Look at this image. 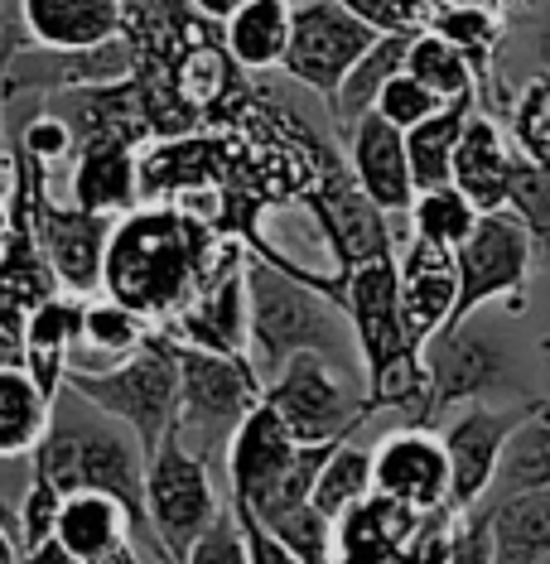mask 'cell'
Listing matches in <instances>:
<instances>
[{
    "label": "cell",
    "instance_id": "6da1fadb",
    "mask_svg": "<svg viewBox=\"0 0 550 564\" xmlns=\"http://www.w3.org/2000/svg\"><path fill=\"white\" fill-rule=\"evenodd\" d=\"M237 237L217 232L208 217L179 203H140L117 217L101 261V294L164 328L203 290Z\"/></svg>",
    "mask_w": 550,
    "mask_h": 564
},
{
    "label": "cell",
    "instance_id": "7a4b0ae2",
    "mask_svg": "<svg viewBox=\"0 0 550 564\" xmlns=\"http://www.w3.org/2000/svg\"><path fill=\"white\" fill-rule=\"evenodd\" d=\"M343 280L319 275L300 261L271 265L261 256H247V357L271 381L290 357L319 352L343 367L353 352V328L343 314Z\"/></svg>",
    "mask_w": 550,
    "mask_h": 564
},
{
    "label": "cell",
    "instance_id": "3957f363",
    "mask_svg": "<svg viewBox=\"0 0 550 564\" xmlns=\"http://www.w3.org/2000/svg\"><path fill=\"white\" fill-rule=\"evenodd\" d=\"M30 468L40 478L54 482L58 497L68 492H101L117 497L131 511L140 541L150 545L145 525V448L136 444V434L107 420L101 410L78 401L73 391H58L54 420H48L40 448L30 454Z\"/></svg>",
    "mask_w": 550,
    "mask_h": 564
},
{
    "label": "cell",
    "instance_id": "277c9868",
    "mask_svg": "<svg viewBox=\"0 0 550 564\" xmlns=\"http://www.w3.org/2000/svg\"><path fill=\"white\" fill-rule=\"evenodd\" d=\"M63 391L126 425L150 458L179 425V348L170 333L155 328L131 357L111 367H68Z\"/></svg>",
    "mask_w": 550,
    "mask_h": 564
},
{
    "label": "cell",
    "instance_id": "5b68a950",
    "mask_svg": "<svg viewBox=\"0 0 550 564\" xmlns=\"http://www.w3.org/2000/svg\"><path fill=\"white\" fill-rule=\"evenodd\" d=\"M223 507L208 458H198L179 434H164V444L145 458V525L155 560L184 564Z\"/></svg>",
    "mask_w": 550,
    "mask_h": 564
},
{
    "label": "cell",
    "instance_id": "8992f818",
    "mask_svg": "<svg viewBox=\"0 0 550 564\" xmlns=\"http://www.w3.org/2000/svg\"><path fill=\"white\" fill-rule=\"evenodd\" d=\"M179 348V425L174 434L194 448L198 458H213L217 448L237 434V425L261 405L266 381L251 367V357H227V352H203V348Z\"/></svg>",
    "mask_w": 550,
    "mask_h": 564
},
{
    "label": "cell",
    "instance_id": "52a82bcc",
    "mask_svg": "<svg viewBox=\"0 0 550 564\" xmlns=\"http://www.w3.org/2000/svg\"><path fill=\"white\" fill-rule=\"evenodd\" d=\"M300 203L310 208L319 232H324L328 251H334L338 275H348V271H357V265H367V261H381V256H396L406 241H411V237L391 232V227L406 223V217L381 213L377 203L363 194V184L353 178L348 160H343L334 145L314 150V178H310V188L300 194Z\"/></svg>",
    "mask_w": 550,
    "mask_h": 564
},
{
    "label": "cell",
    "instance_id": "ba28073f",
    "mask_svg": "<svg viewBox=\"0 0 550 564\" xmlns=\"http://www.w3.org/2000/svg\"><path fill=\"white\" fill-rule=\"evenodd\" d=\"M10 164L24 174V188H30L34 241H40L54 285L63 294H73V300L97 294L101 290V261H107V241H111L117 217L83 213V208H73V203H54L48 198V170L40 160L24 155L20 145L10 150Z\"/></svg>",
    "mask_w": 550,
    "mask_h": 564
},
{
    "label": "cell",
    "instance_id": "9c48e42d",
    "mask_svg": "<svg viewBox=\"0 0 550 564\" xmlns=\"http://www.w3.org/2000/svg\"><path fill=\"white\" fill-rule=\"evenodd\" d=\"M454 521V507L416 511L373 492L343 521H334V564H444Z\"/></svg>",
    "mask_w": 550,
    "mask_h": 564
},
{
    "label": "cell",
    "instance_id": "30bf717a",
    "mask_svg": "<svg viewBox=\"0 0 550 564\" xmlns=\"http://www.w3.org/2000/svg\"><path fill=\"white\" fill-rule=\"evenodd\" d=\"M420 362H425V377H430V420L450 405L493 401V395L517 387V352L483 318V310L459 318L440 338H430Z\"/></svg>",
    "mask_w": 550,
    "mask_h": 564
},
{
    "label": "cell",
    "instance_id": "8fae6325",
    "mask_svg": "<svg viewBox=\"0 0 550 564\" xmlns=\"http://www.w3.org/2000/svg\"><path fill=\"white\" fill-rule=\"evenodd\" d=\"M266 405L280 415V425L295 434V444L353 440V430L367 420L363 391H353L343 367L319 352L290 357V362L266 381Z\"/></svg>",
    "mask_w": 550,
    "mask_h": 564
},
{
    "label": "cell",
    "instance_id": "7c38bea8",
    "mask_svg": "<svg viewBox=\"0 0 550 564\" xmlns=\"http://www.w3.org/2000/svg\"><path fill=\"white\" fill-rule=\"evenodd\" d=\"M454 271H459L454 324L468 314H478V310H488L493 300H507V310L517 314L521 290H527V280L536 271V247H531L527 227H521L507 208L483 213L478 227L468 232V241L454 251Z\"/></svg>",
    "mask_w": 550,
    "mask_h": 564
},
{
    "label": "cell",
    "instance_id": "4fadbf2b",
    "mask_svg": "<svg viewBox=\"0 0 550 564\" xmlns=\"http://www.w3.org/2000/svg\"><path fill=\"white\" fill-rule=\"evenodd\" d=\"M373 44L377 34L363 20H353L338 0H300L290 10V44H285V58H280V73L328 107L338 83L348 78L353 63Z\"/></svg>",
    "mask_w": 550,
    "mask_h": 564
},
{
    "label": "cell",
    "instance_id": "5bb4252c",
    "mask_svg": "<svg viewBox=\"0 0 550 564\" xmlns=\"http://www.w3.org/2000/svg\"><path fill=\"white\" fill-rule=\"evenodd\" d=\"M536 401L521 405H493V401H473L464 415L450 420V430L440 434L444 458H450V502L454 511L483 507L488 487L497 478V464H503V448L511 440V430L531 415Z\"/></svg>",
    "mask_w": 550,
    "mask_h": 564
},
{
    "label": "cell",
    "instance_id": "9a60e30c",
    "mask_svg": "<svg viewBox=\"0 0 550 564\" xmlns=\"http://www.w3.org/2000/svg\"><path fill=\"white\" fill-rule=\"evenodd\" d=\"M160 333L203 352H247V251H241V241L223 256V265L203 280V290Z\"/></svg>",
    "mask_w": 550,
    "mask_h": 564
},
{
    "label": "cell",
    "instance_id": "2e32d148",
    "mask_svg": "<svg viewBox=\"0 0 550 564\" xmlns=\"http://www.w3.org/2000/svg\"><path fill=\"white\" fill-rule=\"evenodd\" d=\"M373 492L416 511H440L450 502V458L440 434L401 425L373 444Z\"/></svg>",
    "mask_w": 550,
    "mask_h": 564
},
{
    "label": "cell",
    "instance_id": "e0dca14e",
    "mask_svg": "<svg viewBox=\"0 0 550 564\" xmlns=\"http://www.w3.org/2000/svg\"><path fill=\"white\" fill-rule=\"evenodd\" d=\"M295 458H300L295 434L280 425V415L266 405V395H261V405L241 420L237 434L223 448L227 502H237L247 511H256L261 502H271L276 487L285 482V473L295 468Z\"/></svg>",
    "mask_w": 550,
    "mask_h": 564
},
{
    "label": "cell",
    "instance_id": "ac0fdd59",
    "mask_svg": "<svg viewBox=\"0 0 550 564\" xmlns=\"http://www.w3.org/2000/svg\"><path fill=\"white\" fill-rule=\"evenodd\" d=\"M396 300H401V324L411 348L425 352V343L454 324V304H459L454 251L430 247L420 237L406 241L396 251Z\"/></svg>",
    "mask_w": 550,
    "mask_h": 564
},
{
    "label": "cell",
    "instance_id": "d6986e66",
    "mask_svg": "<svg viewBox=\"0 0 550 564\" xmlns=\"http://www.w3.org/2000/svg\"><path fill=\"white\" fill-rule=\"evenodd\" d=\"M343 160H348L353 178L363 184V194L387 217L411 213L416 184H411V160H406V135L396 131L387 117L367 111V117L343 135Z\"/></svg>",
    "mask_w": 550,
    "mask_h": 564
},
{
    "label": "cell",
    "instance_id": "ffe728a7",
    "mask_svg": "<svg viewBox=\"0 0 550 564\" xmlns=\"http://www.w3.org/2000/svg\"><path fill=\"white\" fill-rule=\"evenodd\" d=\"M517 145H511L507 126L488 117L483 107L468 111L464 135H459L454 164H450V184L464 194L478 213H503L511 194V174H517Z\"/></svg>",
    "mask_w": 550,
    "mask_h": 564
},
{
    "label": "cell",
    "instance_id": "44dd1931",
    "mask_svg": "<svg viewBox=\"0 0 550 564\" xmlns=\"http://www.w3.org/2000/svg\"><path fill=\"white\" fill-rule=\"evenodd\" d=\"M54 541L78 564H140V531L117 497L68 492L54 521Z\"/></svg>",
    "mask_w": 550,
    "mask_h": 564
},
{
    "label": "cell",
    "instance_id": "7402d4cb",
    "mask_svg": "<svg viewBox=\"0 0 550 564\" xmlns=\"http://www.w3.org/2000/svg\"><path fill=\"white\" fill-rule=\"evenodd\" d=\"M68 203L83 213L126 217L140 208V155L126 140H83L73 150Z\"/></svg>",
    "mask_w": 550,
    "mask_h": 564
},
{
    "label": "cell",
    "instance_id": "603a6c76",
    "mask_svg": "<svg viewBox=\"0 0 550 564\" xmlns=\"http://www.w3.org/2000/svg\"><path fill=\"white\" fill-rule=\"evenodd\" d=\"M126 30V0H20V34L34 48H93Z\"/></svg>",
    "mask_w": 550,
    "mask_h": 564
},
{
    "label": "cell",
    "instance_id": "cb8c5ba5",
    "mask_svg": "<svg viewBox=\"0 0 550 564\" xmlns=\"http://www.w3.org/2000/svg\"><path fill=\"white\" fill-rule=\"evenodd\" d=\"M78 343H83V300H73V294H48V300L34 304L30 318H24L20 367L30 371L48 395H58Z\"/></svg>",
    "mask_w": 550,
    "mask_h": 564
},
{
    "label": "cell",
    "instance_id": "d4e9b609",
    "mask_svg": "<svg viewBox=\"0 0 550 564\" xmlns=\"http://www.w3.org/2000/svg\"><path fill=\"white\" fill-rule=\"evenodd\" d=\"M493 525V564H550V487L483 502Z\"/></svg>",
    "mask_w": 550,
    "mask_h": 564
},
{
    "label": "cell",
    "instance_id": "484cf974",
    "mask_svg": "<svg viewBox=\"0 0 550 564\" xmlns=\"http://www.w3.org/2000/svg\"><path fill=\"white\" fill-rule=\"evenodd\" d=\"M406 48H411V34H377V44L353 63V73L338 83V93L328 97V117H334L338 135H348L353 126L377 107L381 87L406 68Z\"/></svg>",
    "mask_w": 550,
    "mask_h": 564
},
{
    "label": "cell",
    "instance_id": "4316f807",
    "mask_svg": "<svg viewBox=\"0 0 550 564\" xmlns=\"http://www.w3.org/2000/svg\"><path fill=\"white\" fill-rule=\"evenodd\" d=\"M290 10L285 0H247L233 20L223 24V48L233 54L241 73H271L285 58L290 44Z\"/></svg>",
    "mask_w": 550,
    "mask_h": 564
},
{
    "label": "cell",
    "instance_id": "83f0119b",
    "mask_svg": "<svg viewBox=\"0 0 550 564\" xmlns=\"http://www.w3.org/2000/svg\"><path fill=\"white\" fill-rule=\"evenodd\" d=\"M54 401L24 367H0V458H30L40 448Z\"/></svg>",
    "mask_w": 550,
    "mask_h": 564
},
{
    "label": "cell",
    "instance_id": "f1b7e54d",
    "mask_svg": "<svg viewBox=\"0 0 550 564\" xmlns=\"http://www.w3.org/2000/svg\"><path fill=\"white\" fill-rule=\"evenodd\" d=\"M503 15L497 10H478V6H440L430 10V30L440 34V40H450L459 54L468 58L473 68V83H478V97L483 93H503L497 87V48H503Z\"/></svg>",
    "mask_w": 550,
    "mask_h": 564
},
{
    "label": "cell",
    "instance_id": "f546056e",
    "mask_svg": "<svg viewBox=\"0 0 550 564\" xmlns=\"http://www.w3.org/2000/svg\"><path fill=\"white\" fill-rule=\"evenodd\" d=\"M536 487H550V405L546 401H536L531 415L511 430L503 464H497V478L483 502H503V497L536 492Z\"/></svg>",
    "mask_w": 550,
    "mask_h": 564
},
{
    "label": "cell",
    "instance_id": "4dcf8cb0",
    "mask_svg": "<svg viewBox=\"0 0 550 564\" xmlns=\"http://www.w3.org/2000/svg\"><path fill=\"white\" fill-rule=\"evenodd\" d=\"M473 107H478L473 97L444 101L434 117H425L420 126H411V131H406V160H411V184H416V194L450 184V164H454L459 135H464V121H468Z\"/></svg>",
    "mask_w": 550,
    "mask_h": 564
},
{
    "label": "cell",
    "instance_id": "1f68e13d",
    "mask_svg": "<svg viewBox=\"0 0 550 564\" xmlns=\"http://www.w3.org/2000/svg\"><path fill=\"white\" fill-rule=\"evenodd\" d=\"M367 497H373V448L338 440L334 448H328L324 468H319L310 502L324 511L328 521H343L357 502H367Z\"/></svg>",
    "mask_w": 550,
    "mask_h": 564
},
{
    "label": "cell",
    "instance_id": "d6a6232c",
    "mask_svg": "<svg viewBox=\"0 0 550 564\" xmlns=\"http://www.w3.org/2000/svg\"><path fill=\"white\" fill-rule=\"evenodd\" d=\"M406 73H411L416 83H425L440 101H464V97L478 93L468 58L459 54L450 40H440L430 24L420 34H411V48H406ZM473 101H478V97H473Z\"/></svg>",
    "mask_w": 550,
    "mask_h": 564
},
{
    "label": "cell",
    "instance_id": "836d02e7",
    "mask_svg": "<svg viewBox=\"0 0 550 564\" xmlns=\"http://www.w3.org/2000/svg\"><path fill=\"white\" fill-rule=\"evenodd\" d=\"M478 208L459 194L454 184H440V188H425V194H416L411 213H406V227H411V237L430 241V247H444V251H459L468 241V232L478 227Z\"/></svg>",
    "mask_w": 550,
    "mask_h": 564
},
{
    "label": "cell",
    "instance_id": "e575fe53",
    "mask_svg": "<svg viewBox=\"0 0 550 564\" xmlns=\"http://www.w3.org/2000/svg\"><path fill=\"white\" fill-rule=\"evenodd\" d=\"M150 333H155V324H145L136 310L107 300V294H101V300H83V343L97 357H107V367L121 362V357H131Z\"/></svg>",
    "mask_w": 550,
    "mask_h": 564
},
{
    "label": "cell",
    "instance_id": "d590c367",
    "mask_svg": "<svg viewBox=\"0 0 550 564\" xmlns=\"http://www.w3.org/2000/svg\"><path fill=\"white\" fill-rule=\"evenodd\" d=\"M251 517H256V511H251ZM256 521H261L285 550H295L304 564H334V521H328L314 502L271 507V511H261Z\"/></svg>",
    "mask_w": 550,
    "mask_h": 564
},
{
    "label": "cell",
    "instance_id": "8d00e7d4",
    "mask_svg": "<svg viewBox=\"0 0 550 564\" xmlns=\"http://www.w3.org/2000/svg\"><path fill=\"white\" fill-rule=\"evenodd\" d=\"M503 126H507L521 160L550 170V73H536V78L507 101Z\"/></svg>",
    "mask_w": 550,
    "mask_h": 564
},
{
    "label": "cell",
    "instance_id": "74e56055",
    "mask_svg": "<svg viewBox=\"0 0 550 564\" xmlns=\"http://www.w3.org/2000/svg\"><path fill=\"white\" fill-rule=\"evenodd\" d=\"M507 213L527 227L536 261H550V170L531 160H517L511 174V194H507Z\"/></svg>",
    "mask_w": 550,
    "mask_h": 564
},
{
    "label": "cell",
    "instance_id": "f35d334b",
    "mask_svg": "<svg viewBox=\"0 0 550 564\" xmlns=\"http://www.w3.org/2000/svg\"><path fill=\"white\" fill-rule=\"evenodd\" d=\"M444 107V101L440 97H434L430 93V87L425 83H416L411 78V73H396V78L387 83V87H381V97H377V117H387L391 126H396V131H411V126H420V121H425V117H434V111H440Z\"/></svg>",
    "mask_w": 550,
    "mask_h": 564
},
{
    "label": "cell",
    "instance_id": "ab89813d",
    "mask_svg": "<svg viewBox=\"0 0 550 564\" xmlns=\"http://www.w3.org/2000/svg\"><path fill=\"white\" fill-rule=\"evenodd\" d=\"M338 6L373 34H420L430 24L425 0H338Z\"/></svg>",
    "mask_w": 550,
    "mask_h": 564
},
{
    "label": "cell",
    "instance_id": "60d3db41",
    "mask_svg": "<svg viewBox=\"0 0 550 564\" xmlns=\"http://www.w3.org/2000/svg\"><path fill=\"white\" fill-rule=\"evenodd\" d=\"M444 564H493V525L483 507L459 511L454 521V541H450V560Z\"/></svg>",
    "mask_w": 550,
    "mask_h": 564
},
{
    "label": "cell",
    "instance_id": "b9f144b4",
    "mask_svg": "<svg viewBox=\"0 0 550 564\" xmlns=\"http://www.w3.org/2000/svg\"><path fill=\"white\" fill-rule=\"evenodd\" d=\"M233 507V502H227ZM233 521H237V535H241V555H247V564H304L295 550H285L276 541L271 531H266L261 521L251 517L247 507H233Z\"/></svg>",
    "mask_w": 550,
    "mask_h": 564
},
{
    "label": "cell",
    "instance_id": "7bdbcfd3",
    "mask_svg": "<svg viewBox=\"0 0 550 564\" xmlns=\"http://www.w3.org/2000/svg\"><path fill=\"white\" fill-rule=\"evenodd\" d=\"M184 564H247V555H241L237 521H233V507H223V517H217L208 531L198 535V545L188 550Z\"/></svg>",
    "mask_w": 550,
    "mask_h": 564
},
{
    "label": "cell",
    "instance_id": "ee69618b",
    "mask_svg": "<svg viewBox=\"0 0 550 564\" xmlns=\"http://www.w3.org/2000/svg\"><path fill=\"white\" fill-rule=\"evenodd\" d=\"M184 6H188V10H194V15H198L203 24H217V30H223V24H227V20H233V15H237V10H241V6H247V0H184Z\"/></svg>",
    "mask_w": 550,
    "mask_h": 564
},
{
    "label": "cell",
    "instance_id": "f6af8a7d",
    "mask_svg": "<svg viewBox=\"0 0 550 564\" xmlns=\"http://www.w3.org/2000/svg\"><path fill=\"white\" fill-rule=\"evenodd\" d=\"M0 564H24L20 541H15V531H10L6 521H0Z\"/></svg>",
    "mask_w": 550,
    "mask_h": 564
},
{
    "label": "cell",
    "instance_id": "bcb514c9",
    "mask_svg": "<svg viewBox=\"0 0 550 564\" xmlns=\"http://www.w3.org/2000/svg\"><path fill=\"white\" fill-rule=\"evenodd\" d=\"M536 54H541V73H550V15L541 24V44H536Z\"/></svg>",
    "mask_w": 550,
    "mask_h": 564
},
{
    "label": "cell",
    "instance_id": "7dc6e473",
    "mask_svg": "<svg viewBox=\"0 0 550 564\" xmlns=\"http://www.w3.org/2000/svg\"><path fill=\"white\" fill-rule=\"evenodd\" d=\"M425 6H430V10H440V6H450V0H425Z\"/></svg>",
    "mask_w": 550,
    "mask_h": 564
},
{
    "label": "cell",
    "instance_id": "c3c4849f",
    "mask_svg": "<svg viewBox=\"0 0 550 564\" xmlns=\"http://www.w3.org/2000/svg\"><path fill=\"white\" fill-rule=\"evenodd\" d=\"M10 30H15V24H6V30H0V44H6V40H10Z\"/></svg>",
    "mask_w": 550,
    "mask_h": 564
},
{
    "label": "cell",
    "instance_id": "681fc988",
    "mask_svg": "<svg viewBox=\"0 0 550 564\" xmlns=\"http://www.w3.org/2000/svg\"><path fill=\"white\" fill-rule=\"evenodd\" d=\"M285 6H300V0H285Z\"/></svg>",
    "mask_w": 550,
    "mask_h": 564
},
{
    "label": "cell",
    "instance_id": "f907efd6",
    "mask_svg": "<svg viewBox=\"0 0 550 564\" xmlns=\"http://www.w3.org/2000/svg\"><path fill=\"white\" fill-rule=\"evenodd\" d=\"M170 6H184V0H170Z\"/></svg>",
    "mask_w": 550,
    "mask_h": 564
},
{
    "label": "cell",
    "instance_id": "816d5d0a",
    "mask_svg": "<svg viewBox=\"0 0 550 564\" xmlns=\"http://www.w3.org/2000/svg\"><path fill=\"white\" fill-rule=\"evenodd\" d=\"M0 30H6V15H0Z\"/></svg>",
    "mask_w": 550,
    "mask_h": 564
}]
</instances>
